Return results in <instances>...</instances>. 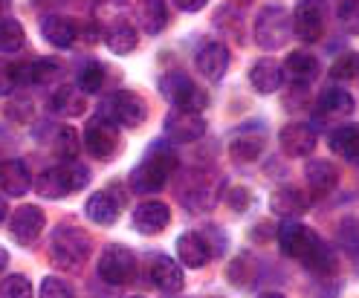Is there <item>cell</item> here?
Instances as JSON below:
<instances>
[{
    "label": "cell",
    "mask_w": 359,
    "mask_h": 298,
    "mask_svg": "<svg viewBox=\"0 0 359 298\" xmlns=\"http://www.w3.org/2000/svg\"><path fill=\"white\" fill-rule=\"evenodd\" d=\"M278 246H281V252L287 258L299 261L302 266H307L310 272H316V275H327V272H333L336 266H339L336 252L304 223H296V220L281 223Z\"/></svg>",
    "instance_id": "obj_1"
},
{
    "label": "cell",
    "mask_w": 359,
    "mask_h": 298,
    "mask_svg": "<svg viewBox=\"0 0 359 298\" xmlns=\"http://www.w3.org/2000/svg\"><path fill=\"white\" fill-rule=\"evenodd\" d=\"M177 168V154L171 151V145L165 142H151V148L145 151V156L137 163V168L130 171L128 186L137 194H151L160 191L165 186V180L171 177V171Z\"/></svg>",
    "instance_id": "obj_2"
},
{
    "label": "cell",
    "mask_w": 359,
    "mask_h": 298,
    "mask_svg": "<svg viewBox=\"0 0 359 298\" xmlns=\"http://www.w3.org/2000/svg\"><path fill=\"white\" fill-rule=\"evenodd\" d=\"M90 182V168L81 163H64L55 168H43L35 180V189L41 197H50V200H61L67 194H76L81 191Z\"/></svg>",
    "instance_id": "obj_3"
},
{
    "label": "cell",
    "mask_w": 359,
    "mask_h": 298,
    "mask_svg": "<svg viewBox=\"0 0 359 298\" xmlns=\"http://www.w3.org/2000/svg\"><path fill=\"white\" fill-rule=\"evenodd\" d=\"M50 249H53V258H55L58 266L73 269V266H81V261H87V255H90V238H87L84 229L70 226V223H61V226L53 229Z\"/></svg>",
    "instance_id": "obj_4"
},
{
    "label": "cell",
    "mask_w": 359,
    "mask_h": 298,
    "mask_svg": "<svg viewBox=\"0 0 359 298\" xmlns=\"http://www.w3.org/2000/svg\"><path fill=\"white\" fill-rule=\"evenodd\" d=\"M160 93L174 104V110H186V113H200L209 104V96L180 70L165 73L160 79Z\"/></svg>",
    "instance_id": "obj_5"
},
{
    "label": "cell",
    "mask_w": 359,
    "mask_h": 298,
    "mask_svg": "<svg viewBox=\"0 0 359 298\" xmlns=\"http://www.w3.org/2000/svg\"><path fill=\"white\" fill-rule=\"evenodd\" d=\"M145 102L137 96V93H130V90H116V93H110L102 104H99V116L107 119V122H114L116 128H137L145 122Z\"/></svg>",
    "instance_id": "obj_6"
},
{
    "label": "cell",
    "mask_w": 359,
    "mask_h": 298,
    "mask_svg": "<svg viewBox=\"0 0 359 298\" xmlns=\"http://www.w3.org/2000/svg\"><path fill=\"white\" fill-rule=\"evenodd\" d=\"M293 20L281 6H264L255 18V41L264 50H278L293 35Z\"/></svg>",
    "instance_id": "obj_7"
},
{
    "label": "cell",
    "mask_w": 359,
    "mask_h": 298,
    "mask_svg": "<svg viewBox=\"0 0 359 298\" xmlns=\"http://www.w3.org/2000/svg\"><path fill=\"white\" fill-rule=\"evenodd\" d=\"M133 269H137V258L128 246L110 243L104 246L102 258H99V278L110 287H125L133 278Z\"/></svg>",
    "instance_id": "obj_8"
},
{
    "label": "cell",
    "mask_w": 359,
    "mask_h": 298,
    "mask_svg": "<svg viewBox=\"0 0 359 298\" xmlns=\"http://www.w3.org/2000/svg\"><path fill=\"white\" fill-rule=\"evenodd\" d=\"M84 145L96 159H110L119 151V128L102 116H93L84 128Z\"/></svg>",
    "instance_id": "obj_9"
},
{
    "label": "cell",
    "mask_w": 359,
    "mask_h": 298,
    "mask_svg": "<svg viewBox=\"0 0 359 298\" xmlns=\"http://www.w3.org/2000/svg\"><path fill=\"white\" fill-rule=\"evenodd\" d=\"M163 130H165V136H168V140L189 145V142H197L200 136L206 133V119L200 116V113L171 110L168 116H165V122H163Z\"/></svg>",
    "instance_id": "obj_10"
},
{
    "label": "cell",
    "mask_w": 359,
    "mask_h": 298,
    "mask_svg": "<svg viewBox=\"0 0 359 298\" xmlns=\"http://www.w3.org/2000/svg\"><path fill=\"white\" fill-rule=\"evenodd\" d=\"M43 226H47V217H43L41 212V205H20V209L9 217V232L18 243H24V246H32L41 232H43Z\"/></svg>",
    "instance_id": "obj_11"
},
{
    "label": "cell",
    "mask_w": 359,
    "mask_h": 298,
    "mask_svg": "<svg viewBox=\"0 0 359 298\" xmlns=\"http://www.w3.org/2000/svg\"><path fill=\"white\" fill-rule=\"evenodd\" d=\"M122 203H125L122 194H114V189H104V191H96V194L87 197L84 215L93 220L96 226H114V223L119 220Z\"/></svg>",
    "instance_id": "obj_12"
},
{
    "label": "cell",
    "mask_w": 359,
    "mask_h": 298,
    "mask_svg": "<svg viewBox=\"0 0 359 298\" xmlns=\"http://www.w3.org/2000/svg\"><path fill=\"white\" fill-rule=\"evenodd\" d=\"M278 145L287 156H296V159L310 156L313 148H316V130H313L307 122H290L278 133Z\"/></svg>",
    "instance_id": "obj_13"
},
{
    "label": "cell",
    "mask_w": 359,
    "mask_h": 298,
    "mask_svg": "<svg viewBox=\"0 0 359 298\" xmlns=\"http://www.w3.org/2000/svg\"><path fill=\"white\" fill-rule=\"evenodd\" d=\"M261 148H264V125L261 122H246L232 133L229 154L238 163H252V159H258Z\"/></svg>",
    "instance_id": "obj_14"
},
{
    "label": "cell",
    "mask_w": 359,
    "mask_h": 298,
    "mask_svg": "<svg viewBox=\"0 0 359 298\" xmlns=\"http://www.w3.org/2000/svg\"><path fill=\"white\" fill-rule=\"evenodd\" d=\"M194 61H197V70L203 73L209 81H220L229 70V50L223 47L220 41H203L197 47Z\"/></svg>",
    "instance_id": "obj_15"
},
{
    "label": "cell",
    "mask_w": 359,
    "mask_h": 298,
    "mask_svg": "<svg viewBox=\"0 0 359 298\" xmlns=\"http://www.w3.org/2000/svg\"><path fill=\"white\" fill-rule=\"evenodd\" d=\"M171 223V209L163 200H145L133 209V229L142 235H160Z\"/></svg>",
    "instance_id": "obj_16"
},
{
    "label": "cell",
    "mask_w": 359,
    "mask_h": 298,
    "mask_svg": "<svg viewBox=\"0 0 359 298\" xmlns=\"http://www.w3.org/2000/svg\"><path fill=\"white\" fill-rule=\"evenodd\" d=\"M151 281H154L156 290H163L165 295H177L186 284L183 266H180L174 258H168V255H156L154 264H151Z\"/></svg>",
    "instance_id": "obj_17"
},
{
    "label": "cell",
    "mask_w": 359,
    "mask_h": 298,
    "mask_svg": "<svg viewBox=\"0 0 359 298\" xmlns=\"http://www.w3.org/2000/svg\"><path fill=\"white\" fill-rule=\"evenodd\" d=\"M177 258L189 269H203L212 261V252L200 232H183L177 238Z\"/></svg>",
    "instance_id": "obj_18"
},
{
    "label": "cell",
    "mask_w": 359,
    "mask_h": 298,
    "mask_svg": "<svg viewBox=\"0 0 359 298\" xmlns=\"http://www.w3.org/2000/svg\"><path fill=\"white\" fill-rule=\"evenodd\" d=\"M356 107L353 96L342 87H325L319 96V107H316V119H345L351 116Z\"/></svg>",
    "instance_id": "obj_19"
},
{
    "label": "cell",
    "mask_w": 359,
    "mask_h": 298,
    "mask_svg": "<svg viewBox=\"0 0 359 298\" xmlns=\"http://www.w3.org/2000/svg\"><path fill=\"white\" fill-rule=\"evenodd\" d=\"M284 76H287V81H293L296 87H307L313 79L319 76V61H316V55L304 53V50L290 53L287 61H284Z\"/></svg>",
    "instance_id": "obj_20"
},
{
    "label": "cell",
    "mask_w": 359,
    "mask_h": 298,
    "mask_svg": "<svg viewBox=\"0 0 359 298\" xmlns=\"http://www.w3.org/2000/svg\"><path fill=\"white\" fill-rule=\"evenodd\" d=\"M284 67L276 58H258L250 67V84L258 90V93H276L284 81Z\"/></svg>",
    "instance_id": "obj_21"
},
{
    "label": "cell",
    "mask_w": 359,
    "mask_h": 298,
    "mask_svg": "<svg viewBox=\"0 0 359 298\" xmlns=\"http://www.w3.org/2000/svg\"><path fill=\"white\" fill-rule=\"evenodd\" d=\"M0 186L6 197H24L32 186V174L24 159H6L4 171H0Z\"/></svg>",
    "instance_id": "obj_22"
},
{
    "label": "cell",
    "mask_w": 359,
    "mask_h": 298,
    "mask_svg": "<svg viewBox=\"0 0 359 298\" xmlns=\"http://www.w3.org/2000/svg\"><path fill=\"white\" fill-rule=\"evenodd\" d=\"M269 209H273V215H278V217L296 220L299 215L307 212V197L296 186H284V189L273 191V197H269Z\"/></svg>",
    "instance_id": "obj_23"
},
{
    "label": "cell",
    "mask_w": 359,
    "mask_h": 298,
    "mask_svg": "<svg viewBox=\"0 0 359 298\" xmlns=\"http://www.w3.org/2000/svg\"><path fill=\"white\" fill-rule=\"evenodd\" d=\"M41 35L47 38L53 47L67 50V47H73L79 29H76L73 20L64 18V15H43V18H41Z\"/></svg>",
    "instance_id": "obj_24"
},
{
    "label": "cell",
    "mask_w": 359,
    "mask_h": 298,
    "mask_svg": "<svg viewBox=\"0 0 359 298\" xmlns=\"http://www.w3.org/2000/svg\"><path fill=\"white\" fill-rule=\"evenodd\" d=\"M293 29L304 43L322 38V9L319 4H299L293 12Z\"/></svg>",
    "instance_id": "obj_25"
},
{
    "label": "cell",
    "mask_w": 359,
    "mask_h": 298,
    "mask_svg": "<svg viewBox=\"0 0 359 298\" xmlns=\"http://www.w3.org/2000/svg\"><path fill=\"white\" fill-rule=\"evenodd\" d=\"M137 29H133V24H128V20H114V24L107 27L104 32V43H107V50L110 53H116V55H128L137 50Z\"/></svg>",
    "instance_id": "obj_26"
},
{
    "label": "cell",
    "mask_w": 359,
    "mask_h": 298,
    "mask_svg": "<svg viewBox=\"0 0 359 298\" xmlns=\"http://www.w3.org/2000/svg\"><path fill=\"white\" fill-rule=\"evenodd\" d=\"M304 180L313 191H333L339 186V171H336V165H330L327 159H313L304 168Z\"/></svg>",
    "instance_id": "obj_27"
},
{
    "label": "cell",
    "mask_w": 359,
    "mask_h": 298,
    "mask_svg": "<svg viewBox=\"0 0 359 298\" xmlns=\"http://www.w3.org/2000/svg\"><path fill=\"white\" fill-rule=\"evenodd\" d=\"M330 148L339 154V156H345L348 163H353V165H359V128L356 125H342V128H336V130H330Z\"/></svg>",
    "instance_id": "obj_28"
},
{
    "label": "cell",
    "mask_w": 359,
    "mask_h": 298,
    "mask_svg": "<svg viewBox=\"0 0 359 298\" xmlns=\"http://www.w3.org/2000/svg\"><path fill=\"white\" fill-rule=\"evenodd\" d=\"M50 107L58 113V116L70 119V116H79L84 113V99H81V90H73V84H64L58 87L53 99H50Z\"/></svg>",
    "instance_id": "obj_29"
},
{
    "label": "cell",
    "mask_w": 359,
    "mask_h": 298,
    "mask_svg": "<svg viewBox=\"0 0 359 298\" xmlns=\"http://www.w3.org/2000/svg\"><path fill=\"white\" fill-rule=\"evenodd\" d=\"M180 200H183V205H186V209H191V212H209L217 197H215L209 182L197 180V182H191L189 189L180 191Z\"/></svg>",
    "instance_id": "obj_30"
},
{
    "label": "cell",
    "mask_w": 359,
    "mask_h": 298,
    "mask_svg": "<svg viewBox=\"0 0 359 298\" xmlns=\"http://www.w3.org/2000/svg\"><path fill=\"white\" fill-rule=\"evenodd\" d=\"M53 151L67 159V163H76V154L81 151V140H79V130L73 125H61L55 130V140H53Z\"/></svg>",
    "instance_id": "obj_31"
},
{
    "label": "cell",
    "mask_w": 359,
    "mask_h": 298,
    "mask_svg": "<svg viewBox=\"0 0 359 298\" xmlns=\"http://www.w3.org/2000/svg\"><path fill=\"white\" fill-rule=\"evenodd\" d=\"M0 47L4 55H20L27 50V32L20 29L15 18H4V32H0Z\"/></svg>",
    "instance_id": "obj_32"
},
{
    "label": "cell",
    "mask_w": 359,
    "mask_h": 298,
    "mask_svg": "<svg viewBox=\"0 0 359 298\" xmlns=\"http://www.w3.org/2000/svg\"><path fill=\"white\" fill-rule=\"evenodd\" d=\"M168 24V9L165 4H160V0H148V4H142V29L148 35H160Z\"/></svg>",
    "instance_id": "obj_33"
},
{
    "label": "cell",
    "mask_w": 359,
    "mask_h": 298,
    "mask_svg": "<svg viewBox=\"0 0 359 298\" xmlns=\"http://www.w3.org/2000/svg\"><path fill=\"white\" fill-rule=\"evenodd\" d=\"M104 73H107V70H104L102 61H87L81 70H79V76H76L79 90H81V93H96V90H102Z\"/></svg>",
    "instance_id": "obj_34"
},
{
    "label": "cell",
    "mask_w": 359,
    "mask_h": 298,
    "mask_svg": "<svg viewBox=\"0 0 359 298\" xmlns=\"http://www.w3.org/2000/svg\"><path fill=\"white\" fill-rule=\"evenodd\" d=\"M0 298H32V284L27 275H6L4 278V287H0Z\"/></svg>",
    "instance_id": "obj_35"
},
{
    "label": "cell",
    "mask_w": 359,
    "mask_h": 298,
    "mask_svg": "<svg viewBox=\"0 0 359 298\" xmlns=\"http://www.w3.org/2000/svg\"><path fill=\"white\" fill-rule=\"evenodd\" d=\"M61 76V64L55 58H35L32 61V84H50Z\"/></svg>",
    "instance_id": "obj_36"
},
{
    "label": "cell",
    "mask_w": 359,
    "mask_h": 298,
    "mask_svg": "<svg viewBox=\"0 0 359 298\" xmlns=\"http://www.w3.org/2000/svg\"><path fill=\"white\" fill-rule=\"evenodd\" d=\"M336 15H339V24L345 27V32L359 35V0H342L336 6Z\"/></svg>",
    "instance_id": "obj_37"
},
{
    "label": "cell",
    "mask_w": 359,
    "mask_h": 298,
    "mask_svg": "<svg viewBox=\"0 0 359 298\" xmlns=\"http://www.w3.org/2000/svg\"><path fill=\"white\" fill-rule=\"evenodd\" d=\"M38 298H73V287L67 284L64 278H55V275H47V278L41 281Z\"/></svg>",
    "instance_id": "obj_38"
},
{
    "label": "cell",
    "mask_w": 359,
    "mask_h": 298,
    "mask_svg": "<svg viewBox=\"0 0 359 298\" xmlns=\"http://www.w3.org/2000/svg\"><path fill=\"white\" fill-rule=\"evenodd\" d=\"M200 235H203V241H206V246H209V252H212V258H220L223 252H226V232H223L220 226H203L200 229Z\"/></svg>",
    "instance_id": "obj_39"
},
{
    "label": "cell",
    "mask_w": 359,
    "mask_h": 298,
    "mask_svg": "<svg viewBox=\"0 0 359 298\" xmlns=\"http://www.w3.org/2000/svg\"><path fill=\"white\" fill-rule=\"evenodd\" d=\"M252 194L250 189H243V186H235V189H226V205L235 212H250L252 209Z\"/></svg>",
    "instance_id": "obj_40"
},
{
    "label": "cell",
    "mask_w": 359,
    "mask_h": 298,
    "mask_svg": "<svg viewBox=\"0 0 359 298\" xmlns=\"http://www.w3.org/2000/svg\"><path fill=\"white\" fill-rule=\"evenodd\" d=\"M356 73V58L353 55H345V58H339L333 64V70H330V76H336V79H351Z\"/></svg>",
    "instance_id": "obj_41"
},
{
    "label": "cell",
    "mask_w": 359,
    "mask_h": 298,
    "mask_svg": "<svg viewBox=\"0 0 359 298\" xmlns=\"http://www.w3.org/2000/svg\"><path fill=\"white\" fill-rule=\"evenodd\" d=\"M174 6H180L183 12H200L206 6V0H174Z\"/></svg>",
    "instance_id": "obj_42"
},
{
    "label": "cell",
    "mask_w": 359,
    "mask_h": 298,
    "mask_svg": "<svg viewBox=\"0 0 359 298\" xmlns=\"http://www.w3.org/2000/svg\"><path fill=\"white\" fill-rule=\"evenodd\" d=\"M258 298H284V295H281V292H261Z\"/></svg>",
    "instance_id": "obj_43"
},
{
    "label": "cell",
    "mask_w": 359,
    "mask_h": 298,
    "mask_svg": "<svg viewBox=\"0 0 359 298\" xmlns=\"http://www.w3.org/2000/svg\"><path fill=\"white\" fill-rule=\"evenodd\" d=\"M133 298H142V295H133Z\"/></svg>",
    "instance_id": "obj_44"
}]
</instances>
